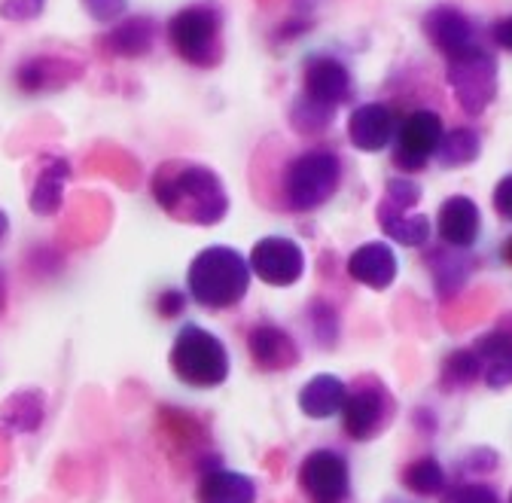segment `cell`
Instances as JSON below:
<instances>
[{
    "mask_svg": "<svg viewBox=\"0 0 512 503\" xmlns=\"http://www.w3.org/2000/svg\"><path fill=\"white\" fill-rule=\"evenodd\" d=\"M156 205L177 223L217 226L229 214V193L220 174L202 162L168 159L150 177Z\"/></svg>",
    "mask_w": 512,
    "mask_h": 503,
    "instance_id": "cell-1",
    "label": "cell"
},
{
    "mask_svg": "<svg viewBox=\"0 0 512 503\" xmlns=\"http://www.w3.org/2000/svg\"><path fill=\"white\" fill-rule=\"evenodd\" d=\"M354 95V80L351 71L333 55H314L305 61V77H302V92L290 107V125L293 132L305 138L324 135L336 110L348 104Z\"/></svg>",
    "mask_w": 512,
    "mask_h": 503,
    "instance_id": "cell-2",
    "label": "cell"
},
{
    "mask_svg": "<svg viewBox=\"0 0 512 503\" xmlns=\"http://www.w3.org/2000/svg\"><path fill=\"white\" fill-rule=\"evenodd\" d=\"M250 278H253L250 260H244L235 247L211 244L189 263L186 290L196 305L211 311H226L244 302L250 290Z\"/></svg>",
    "mask_w": 512,
    "mask_h": 503,
    "instance_id": "cell-3",
    "label": "cell"
},
{
    "mask_svg": "<svg viewBox=\"0 0 512 503\" xmlns=\"http://www.w3.org/2000/svg\"><path fill=\"white\" fill-rule=\"evenodd\" d=\"M342 183V156L330 147H311L293 156L281 177V205L296 214L324 208Z\"/></svg>",
    "mask_w": 512,
    "mask_h": 503,
    "instance_id": "cell-4",
    "label": "cell"
},
{
    "mask_svg": "<svg viewBox=\"0 0 512 503\" xmlns=\"http://www.w3.org/2000/svg\"><path fill=\"white\" fill-rule=\"evenodd\" d=\"M168 363H171L174 379L183 382L186 388H196V391L220 388L229 379L226 345L214 333H208L196 324H183L177 330Z\"/></svg>",
    "mask_w": 512,
    "mask_h": 503,
    "instance_id": "cell-5",
    "label": "cell"
},
{
    "mask_svg": "<svg viewBox=\"0 0 512 503\" xmlns=\"http://www.w3.org/2000/svg\"><path fill=\"white\" fill-rule=\"evenodd\" d=\"M168 43L192 68H217L223 58V13L214 4H192L171 16Z\"/></svg>",
    "mask_w": 512,
    "mask_h": 503,
    "instance_id": "cell-6",
    "label": "cell"
},
{
    "mask_svg": "<svg viewBox=\"0 0 512 503\" xmlns=\"http://www.w3.org/2000/svg\"><path fill=\"white\" fill-rule=\"evenodd\" d=\"M445 80L455 92L458 107L467 116H482L494 104L497 89H500L497 61H494L491 49H485L482 43L461 55L445 58Z\"/></svg>",
    "mask_w": 512,
    "mask_h": 503,
    "instance_id": "cell-7",
    "label": "cell"
},
{
    "mask_svg": "<svg viewBox=\"0 0 512 503\" xmlns=\"http://www.w3.org/2000/svg\"><path fill=\"white\" fill-rule=\"evenodd\" d=\"M397 415V403L381 379L375 375H360L354 385H348V400L342 409V427L354 443H369L391 427Z\"/></svg>",
    "mask_w": 512,
    "mask_h": 503,
    "instance_id": "cell-8",
    "label": "cell"
},
{
    "mask_svg": "<svg viewBox=\"0 0 512 503\" xmlns=\"http://www.w3.org/2000/svg\"><path fill=\"white\" fill-rule=\"evenodd\" d=\"M445 138V125L442 116L436 110L418 107L412 113H406L397 125L394 135V168L400 174H412L421 171L430 159H436L439 144Z\"/></svg>",
    "mask_w": 512,
    "mask_h": 503,
    "instance_id": "cell-9",
    "label": "cell"
},
{
    "mask_svg": "<svg viewBox=\"0 0 512 503\" xmlns=\"http://www.w3.org/2000/svg\"><path fill=\"white\" fill-rule=\"evenodd\" d=\"M296 485L308 503H348L351 467L336 449H314L302 458Z\"/></svg>",
    "mask_w": 512,
    "mask_h": 503,
    "instance_id": "cell-10",
    "label": "cell"
},
{
    "mask_svg": "<svg viewBox=\"0 0 512 503\" xmlns=\"http://www.w3.org/2000/svg\"><path fill=\"white\" fill-rule=\"evenodd\" d=\"M250 272L269 287H293L305 275V254L293 238L266 235L250 247Z\"/></svg>",
    "mask_w": 512,
    "mask_h": 503,
    "instance_id": "cell-11",
    "label": "cell"
},
{
    "mask_svg": "<svg viewBox=\"0 0 512 503\" xmlns=\"http://www.w3.org/2000/svg\"><path fill=\"white\" fill-rule=\"evenodd\" d=\"M424 37L433 43V49H439L445 58L452 55H461L473 46H479V31L473 25V19L458 10V7H433L427 16H424Z\"/></svg>",
    "mask_w": 512,
    "mask_h": 503,
    "instance_id": "cell-12",
    "label": "cell"
},
{
    "mask_svg": "<svg viewBox=\"0 0 512 503\" xmlns=\"http://www.w3.org/2000/svg\"><path fill=\"white\" fill-rule=\"evenodd\" d=\"M397 116L388 104H360L348 116V141L360 153H381L394 144L397 135Z\"/></svg>",
    "mask_w": 512,
    "mask_h": 503,
    "instance_id": "cell-13",
    "label": "cell"
},
{
    "mask_svg": "<svg viewBox=\"0 0 512 503\" xmlns=\"http://www.w3.org/2000/svg\"><path fill=\"white\" fill-rule=\"evenodd\" d=\"M473 351L482 360V382L491 391H506L512 385V314L494 330L473 342Z\"/></svg>",
    "mask_w": 512,
    "mask_h": 503,
    "instance_id": "cell-14",
    "label": "cell"
},
{
    "mask_svg": "<svg viewBox=\"0 0 512 503\" xmlns=\"http://www.w3.org/2000/svg\"><path fill=\"white\" fill-rule=\"evenodd\" d=\"M247 354L253 366L263 372H287L299 363V345L287 330L275 324H256L247 333Z\"/></svg>",
    "mask_w": 512,
    "mask_h": 503,
    "instance_id": "cell-15",
    "label": "cell"
},
{
    "mask_svg": "<svg viewBox=\"0 0 512 503\" xmlns=\"http://www.w3.org/2000/svg\"><path fill=\"white\" fill-rule=\"evenodd\" d=\"M436 232L448 247H473L482 235V214L470 196H448L436 214Z\"/></svg>",
    "mask_w": 512,
    "mask_h": 503,
    "instance_id": "cell-16",
    "label": "cell"
},
{
    "mask_svg": "<svg viewBox=\"0 0 512 503\" xmlns=\"http://www.w3.org/2000/svg\"><path fill=\"white\" fill-rule=\"evenodd\" d=\"M397 269V254L388 241H366L348 257V275L369 290H388L397 278Z\"/></svg>",
    "mask_w": 512,
    "mask_h": 503,
    "instance_id": "cell-17",
    "label": "cell"
},
{
    "mask_svg": "<svg viewBox=\"0 0 512 503\" xmlns=\"http://www.w3.org/2000/svg\"><path fill=\"white\" fill-rule=\"evenodd\" d=\"M345 400H348V385L339 379V375L320 372V375H314V379H308L302 385V391L296 397V406L311 421H327V418L342 415Z\"/></svg>",
    "mask_w": 512,
    "mask_h": 503,
    "instance_id": "cell-18",
    "label": "cell"
},
{
    "mask_svg": "<svg viewBox=\"0 0 512 503\" xmlns=\"http://www.w3.org/2000/svg\"><path fill=\"white\" fill-rule=\"evenodd\" d=\"M256 482L238 470H205L196 485V503H256Z\"/></svg>",
    "mask_w": 512,
    "mask_h": 503,
    "instance_id": "cell-19",
    "label": "cell"
},
{
    "mask_svg": "<svg viewBox=\"0 0 512 503\" xmlns=\"http://www.w3.org/2000/svg\"><path fill=\"white\" fill-rule=\"evenodd\" d=\"M156 37H159V25L150 16H135V19H122L119 25H110V31L101 37V46L119 58H141L156 46Z\"/></svg>",
    "mask_w": 512,
    "mask_h": 503,
    "instance_id": "cell-20",
    "label": "cell"
},
{
    "mask_svg": "<svg viewBox=\"0 0 512 503\" xmlns=\"http://www.w3.org/2000/svg\"><path fill=\"white\" fill-rule=\"evenodd\" d=\"M71 180V162L61 156H49L31 186V199L28 208L40 217H52L61 211L64 202V186Z\"/></svg>",
    "mask_w": 512,
    "mask_h": 503,
    "instance_id": "cell-21",
    "label": "cell"
},
{
    "mask_svg": "<svg viewBox=\"0 0 512 503\" xmlns=\"http://www.w3.org/2000/svg\"><path fill=\"white\" fill-rule=\"evenodd\" d=\"M375 217H378V226L384 229L391 241L397 244H406V247H421L430 241V217L427 214H415L412 208H397L391 205L388 199H381L378 208H375Z\"/></svg>",
    "mask_w": 512,
    "mask_h": 503,
    "instance_id": "cell-22",
    "label": "cell"
},
{
    "mask_svg": "<svg viewBox=\"0 0 512 503\" xmlns=\"http://www.w3.org/2000/svg\"><path fill=\"white\" fill-rule=\"evenodd\" d=\"M470 266L473 263L461 254V247L442 244V247L427 250V269H430L433 287H436V293L442 299H448V296H455V293L464 290V284L470 278Z\"/></svg>",
    "mask_w": 512,
    "mask_h": 503,
    "instance_id": "cell-23",
    "label": "cell"
},
{
    "mask_svg": "<svg viewBox=\"0 0 512 503\" xmlns=\"http://www.w3.org/2000/svg\"><path fill=\"white\" fill-rule=\"evenodd\" d=\"M476 382H482V360L479 354L470 348H455L442 360V369H439V385L442 391H467L473 388Z\"/></svg>",
    "mask_w": 512,
    "mask_h": 503,
    "instance_id": "cell-24",
    "label": "cell"
},
{
    "mask_svg": "<svg viewBox=\"0 0 512 503\" xmlns=\"http://www.w3.org/2000/svg\"><path fill=\"white\" fill-rule=\"evenodd\" d=\"M479 153H482V138L473 129H467V125H458V129L445 132L436 159L442 168H464V165L476 162Z\"/></svg>",
    "mask_w": 512,
    "mask_h": 503,
    "instance_id": "cell-25",
    "label": "cell"
},
{
    "mask_svg": "<svg viewBox=\"0 0 512 503\" xmlns=\"http://www.w3.org/2000/svg\"><path fill=\"white\" fill-rule=\"evenodd\" d=\"M64 68H74V65H71V61H58V58H31V61H25V65L19 68L16 83H19L22 92L40 95V92H49V89L64 86L61 77H52V74H58Z\"/></svg>",
    "mask_w": 512,
    "mask_h": 503,
    "instance_id": "cell-26",
    "label": "cell"
},
{
    "mask_svg": "<svg viewBox=\"0 0 512 503\" xmlns=\"http://www.w3.org/2000/svg\"><path fill=\"white\" fill-rule=\"evenodd\" d=\"M403 485L418 497H436L448 488V476L433 455H421L403 470Z\"/></svg>",
    "mask_w": 512,
    "mask_h": 503,
    "instance_id": "cell-27",
    "label": "cell"
},
{
    "mask_svg": "<svg viewBox=\"0 0 512 503\" xmlns=\"http://www.w3.org/2000/svg\"><path fill=\"white\" fill-rule=\"evenodd\" d=\"M0 421L13 430H22V433L37 430L43 421V397L37 391H25V394L10 397L7 406L0 409Z\"/></svg>",
    "mask_w": 512,
    "mask_h": 503,
    "instance_id": "cell-28",
    "label": "cell"
},
{
    "mask_svg": "<svg viewBox=\"0 0 512 503\" xmlns=\"http://www.w3.org/2000/svg\"><path fill=\"white\" fill-rule=\"evenodd\" d=\"M442 503H503L497 488L485 482H464L442 491Z\"/></svg>",
    "mask_w": 512,
    "mask_h": 503,
    "instance_id": "cell-29",
    "label": "cell"
},
{
    "mask_svg": "<svg viewBox=\"0 0 512 503\" xmlns=\"http://www.w3.org/2000/svg\"><path fill=\"white\" fill-rule=\"evenodd\" d=\"M311 327H314V336L324 348H333L336 339H339V321H336V311L327 305V302H314L311 305Z\"/></svg>",
    "mask_w": 512,
    "mask_h": 503,
    "instance_id": "cell-30",
    "label": "cell"
},
{
    "mask_svg": "<svg viewBox=\"0 0 512 503\" xmlns=\"http://www.w3.org/2000/svg\"><path fill=\"white\" fill-rule=\"evenodd\" d=\"M384 199L397 208H415L421 202V183H415L409 174H397L384 186Z\"/></svg>",
    "mask_w": 512,
    "mask_h": 503,
    "instance_id": "cell-31",
    "label": "cell"
},
{
    "mask_svg": "<svg viewBox=\"0 0 512 503\" xmlns=\"http://www.w3.org/2000/svg\"><path fill=\"white\" fill-rule=\"evenodd\" d=\"M46 10V0H4L0 16L7 22H34Z\"/></svg>",
    "mask_w": 512,
    "mask_h": 503,
    "instance_id": "cell-32",
    "label": "cell"
},
{
    "mask_svg": "<svg viewBox=\"0 0 512 503\" xmlns=\"http://www.w3.org/2000/svg\"><path fill=\"white\" fill-rule=\"evenodd\" d=\"M83 7L89 10V16L101 25H113L125 7H128V0H83Z\"/></svg>",
    "mask_w": 512,
    "mask_h": 503,
    "instance_id": "cell-33",
    "label": "cell"
},
{
    "mask_svg": "<svg viewBox=\"0 0 512 503\" xmlns=\"http://www.w3.org/2000/svg\"><path fill=\"white\" fill-rule=\"evenodd\" d=\"M491 205H494L497 217H503V220H509V223H512V174H506V177L494 186Z\"/></svg>",
    "mask_w": 512,
    "mask_h": 503,
    "instance_id": "cell-34",
    "label": "cell"
},
{
    "mask_svg": "<svg viewBox=\"0 0 512 503\" xmlns=\"http://www.w3.org/2000/svg\"><path fill=\"white\" fill-rule=\"evenodd\" d=\"M183 305H186V299L177 290H165L159 296V314H162V318H177V314L183 311Z\"/></svg>",
    "mask_w": 512,
    "mask_h": 503,
    "instance_id": "cell-35",
    "label": "cell"
},
{
    "mask_svg": "<svg viewBox=\"0 0 512 503\" xmlns=\"http://www.w3.org/2000/svg\"><path fill=\"white\" fill-rule=\"evenodd\" d=\"M494 43L512 52V16L494 25Z\"/></svg>",
    "mask_w": 512,
    "mask_h": 503,
    "instance_id": "cell-36",
    "label": "cell"
},
{
    "mask_svg": "<svg viewBox=\"0 0 512 503\" xmlns=\"http://www.w3.org/2000/svg\"><path fill=\"white\" fill-rule=\"evenodd\" d=\"M7 232H10V220H7V214H4V211H0V244H4Z\"/></svg>",
    "mask_w": 512,
    "mask_h": 503,
    "instance_id": "cell-37",
    "label": "cell"
},
{
    "mask_svg": "<svg viewBox=\"0 0 512 503\" xmlns=\"http://www.w3.org/2000/svg\"><path fill=\"white\" fill-rule=\"evenodd\" d=\"M500 257L512 266V235L506 238V244H503V250H500Z\"/></svg>",
    "mask_w": 512,
    "mask_h": 503,
    "instance_id": "cell-38",
    "label": "cell"
},
{
    "mask_svg": "<svg viewBox=\"0 0 512 503\" xmlns=\"http://www.w3.org/2000/svg\"><path fill=\"white\" fill-rule=\"evenodd\" d=\"M0 305H4V284H0Z\"/></svg>",
    "mask_w": 512,
    "mask_h": 503,
    "instance_id": "cell-39",
    "label": "cell"
},
{
    "mask_svg": "<svg viewBox=\"0 0 512 503\" xmlns=\"http://www.w3.org/2000/svg\"><path fill=\"white\" fill-rule=\"evenodd\" d=\"M509 503H512V491H509Z\"/></svg>",
    "mask_w": 512,
    "mask_h": 503,
    "instance_id": "cell-40",
    "label": "cell"
}]
</instances>
